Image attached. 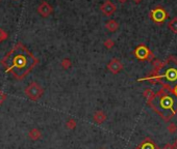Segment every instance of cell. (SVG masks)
Returning a JSON list of instances; mask_svg holds the SVG:
<instances>
[{
	"instance_id": "603a6c76",
	"label": "cell",
	"mask_w": 177,
	"mask_h": 149,
	"mask_svg": "<svg viewBox=\"0 0 177 149\" xmlns=\"http://www.w3.org/2000/svg\"><path fill=\"white\" fill-rule=\"evenodd\" d=\"M120 2H125V1H127V0H119Z\"/></svg>"
},
{
	"instance_id": "277c9868",
	"label": "cell",
	"mask_w": 177,
	"mask_h": 149,
	"mask_svg": "<svg viewBox=\"0 0 177 149\" xmlns=\"http://www.w3.org/2000/svg\"><path fill=\"white\" fill-rule=\"evenodd\" d=\"M107 69L110 73H112V74L117 75L118 73H120L121 70L123 69V64L119 59H117V58H114V59L110 60V63L107 64Z\"/></svg>"
},
{
	"instance_id": "7a4b0ae2",
	"label": "cell",
	"mask_w": 177,
	"mask_h": 149,
	"mask_svg": "<svg viewBox=\"0 0 177 149\" xmlns=\"http://www.w3.org/2000/svg\"><path fill=\"white\" fill-rule=\"evenodd\" d=\"M24 93L29 100H38L44 93V89L37 82H31L28 86L25 88Z\"/></svg>"
},
{
	"instance_id": "ac0fdd59",
	"label": "cell",
	"mask_w": 177,
	"mask_h": 149,
	"mask_svg": "<svg viewBox=\"0 0 177 149\" xmlns=\"http://www.w3.org/2000/svg\"><path fill=\"white\" fill-rule=\"evenodd\" d=\"M6 100V95L4 94L3 92L1 91V90H0V106L2 105V103H4V100Z\"/></svg>"
},
{
	"instance_id": "6da1fadb",
	"label": "cell",
	"mask_w": 177,
	"mask_h": 149,
	"mask_svg": "<svg viewBox=\"0 0 177 149\" xmlns=\"http://www.w3.org/2000/svg\"><path fill=\"white\" fill-rule=\"evenodd\" d=\"M39 60L29 52V50L21 42H18L7 54L2 58L1 64L6 73L13 75L18 80H22L31 72Z\"/></svg>"
},
{
	"instance_id": "9a60e30c",
	"label": "cell",
	"mask_w": 177,
	"mask_h": 149,
	"mask_svg": "<svg viewBox=\"0 0 177 149\" xmlns=\"http://www.w3.org/2000/svg\"><path fill=\"white\" fill-rule=\"evenodd\" d=\"M167 130H168V132L170 133L171 135H173V134H176L177 133V125L174 122H172V123H170V124L168 125Z\"/></svg>"
},
{
	"instance_id": "cb8c5ba5",
	"label": "cell",
	"mask_w": 177,
	"mask_h": 149,
	"mask_svg": "<svg viewBox=\"0 0 177 149\" xmlns=\"http://www.w3.org/2000/svg\"><path fill=\"white\" fill-rule=\"evenodd\" d=\"M100 149H105V148H100Z\"/></svg>"
},
{
	"instance_id": "8992f818",
	"label": "cell",
	"mask_w": 177,
	"mask_h": 149,
	"mask_svg": "<svg viewBox=\"0 0 177 149\" xmlns=\"http://www.w3.org/2000/svg\"><path fill=\"white\" fill-rule=\"evenodd\" d=\"M38 12L41 15L42 17L47 18L51 15L52 12V6L47 2H42L39 6H38Z\"/></svg>"
},
{
	"instance_id": "30bf717a",
	"label": "cell",
	"mask_w": 177,
	"mask_h": 149,
	"mask_svg": "<svg viewBox=\"0 0 177 149\" xmlns=\"http://www.w3.org/2000/svg\"><path fill=\"white\" fill-rule=\"evenodd\" d=\"M105 28L110 32H116L119 29V23L115 20H110L105 23Z\"/></svg>"
},
{
	"instance_id": "9c48e42d",
	"label": "cell",
	"mask_w": 177,
	"mask_h": 149,
	"mask_svg": "<svg viewBox=\"0 0 177 149\" xmlns=\"http://www.w3.org/2000/svg\"><path fill=\"white\" fill-rule=\"evenodd\" d=\"M28 137L31 141H38L42 137V133L39 128H31L28 133Z\"/></svg>"
},
{
	"instance_id": "3957f363",
	"label": "cell",
	"mask_w": 177,
	"mask_h": 149,
	"mask_svg": "<svg viewBox=\"0 0 177 149\" xmlns=\"http://www.w3.org/2000/svg\"><path fill=\"white\" fill-rule=\"evenodd\" d=\"M135 53L136 58H138V59H140V60H145V59L151 60V59H152V57H153L152 53L149 51L148 48H146L145 46L138 47Z\"/></svg>"
},
{
	"instance_id": "d6986e66",
	"label": "cell",
	"mask_w": 177,
	"mask_h": 149,
	"mask_svg": "<svg viewBox=\"0 0 177 149\" xmlns=\"http://www.w3.org/2000/svg\"><path fill=\"white\" fill-rule=\"evenodd\" d=\"M163 149H174V147H173V144H170V143L166 144V145L164 146V148H163Z\"/></svg>"
},
{
	"instance_id": "ffe728a7",
	"label": "cell",
	"mask_w": 177,
	"mask_h": 149,
	"mask_svg": "<svg viewBox=\"0 0 177 149\" xmlns=\"http://www.w3.org/2000/svg\"><path fill=\"white\" fill-rule=\"evenodd\" d=\"M173 147H174V149H177V139L175 141H174V143H173Z\"/></svg>"
},
{
	"instance_id": "44dd1931",
	"label": "cell",
	"mask_w": 177,
	"mask_h": 149,
	"mask_svg": "<svg viewBox=\"0 0 177 149\" xmlns=\"http://www.w3.org/2000/svg\"><path fill=\"white\" fill-rule=\"evenodd\" d=\"M173 92H174V93H175V94L177 95V86H176L175 88H174V90H173Z\"/></svg>"
},
{
	"instance_id": "7c38bea8",
	"label": "cell",
	"mask_w": 177,
	"mask_h": 149,
	"mask_svg": "<svg viewBox=\"0 0 177 149\" xmlns=\"http://www.w3.org/2000/svg\"><path fill=\"white\" fill-rule=\"evenodd\" d=\"M168 27L169 29L171 30L172 32L174 33H177V18H173L170 22L168 23Z\"/></svg>"
},
{
	"instance_id": "2e32d148",
	"label": "cell",
	"mask_w": 177,
	"mask_h": 149,
	"mask_svg": "<svg viewBox=\"0 0 177 149\" xmlns=\"http://www.w3.org/2000/svg\"><path fill=\"white\" fill-rule=\"evenodd\" d=\"M7 37H9V34H7V32L5 31V30L0 28V42H4L5 39H7Z\"/></svg>"
},
{
	"instance_id": "52a82bcc",
	"label": "cell",
	"mask_w": 177,
	"mask_h": 149,
	"mask_svg": "<svg viewBox=\"0 0 177 149\" xmlns=\"http://www.w3.org/2000/svg\"><path fill=\"white\" fill-rule=\"evenodd\" d=\"M136 149H159V147L150 138H147L136 147Z\"/></svg>"
},
{
	"instance_id": "ba28073f",
	"label": "cell",
	"mask_w": 177,
	"mask_h": 149,
	"mask_svg": "<svg viewBox=\"0 0 177 149\" xmlns=\"http://www.w3.org/2000/svg\"><path fill=\"white\" fill-rule=\"evenodd\" d=\"M93 119L96 123L98 124H101L106 120V114L103 111H96L94 113V116H93Z\"/></svg>"
},
{
	"instance_id": "8fae6325",
	"label": "cell",
	"mask_w": 177,
	"mask_h": 149,
	"mask_svg": "<svg viewBox=\"0 0 177 149\" xmlns=\"http://www.w3.org/2000/svg\"><path fill=\"white\" fill-rule=\"evenodd\" d=\"M144 97L146 98V100H147V103L149 105L152 100H154V97H155V93H154L152 90L150 89V88H146L145 90H144Z\"/></svg>"
},
{
	"instance_id": "5bb4252c",
	"label": "cell",
	"mask_w": 177,
	"mask_h": 149,
	"mask_svg": "<svg viewBox=\"0 0 177 149\" xmlns=\"http://www.w3.org/2000/svg\"><path fill=\"white\" fill-rule=\"evenodd\" d=\"M71 65H72V63H71V60L69 58H64V59L62 60V66L63 69H68L71 67Z\"/></svg>"
},
{
	"instance_id": "7402d4cb",
	"label": "cell",
	"mask_w": 177,
	"mask_h": 149,
	"mask_svg": "<svg viewBox=\"0 0 177 149\" xmlns=\"http://www.w3.org/2000/svg\"><path fill=\"white\" fill-rule=\"evenodd\" d=\"M133 1H135V3H140V2L142 1V0H133Z\"/></svg>"
},
{
	"instance_id": "5b68a950",
	"label": "cell",
	"mask_w": 177,
	"mask_h": 149,
	"mask_svg": "<svg viewBox=\"0 0 177 149\" xmlns=\"http://www.w3.org/2000/svg\"><path fill=\"white\" fill-rule=\"evenodd\" d=\"M100 9L105 16H112L114 12H116V5L110 0H105L104 3L100 6Z\"/></svg>"
},
{
	"instance_id": "e0dca14e",
	"label": "cell",
	"mask_w": 177,
	"mask_h": 149,
	"mask_svg": "<svg viewBox=\"0 0 177 149\" xmlns=\"http://www.w3.org/2000/svg\"><path fill=\"white\" fill-rule=\"evenodd\" d=\"M114 46H115V42L113 39H106L104 42V47L106 49H112Z\"/></svg>"
},
{
	"instance_id": "4fadbf2b",
	"label": "cell",
	"mask_w": 177,
	"mask_h": 149,
	"mask_svg": "<svg viewBox=\"0 0 177 149\" xmlns=\"http://www.w3.org/2000/svg\"><path fill=\"white\" fill-rule=\"evenodd\" d=\"M76 124H77L76 120L71 118V119H69L67 122H66V127H67L68 130H74V128L76 127Z\"/></svg>"
}]
</instances>
